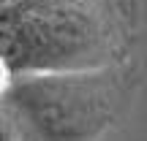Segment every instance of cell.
Instances as JSON below:
<instances>
[{
  "instance_id": "cell-3",
  "label": "cell",
  "mask_w": 147,
  "mask_h": 141,
  "mask_svg": "<svg viewBox=\"0 0 147 141\" xmlns=\"http://www.w3.org/2000/svg\"><path fill=\"white\" fill-rule=\"evenodd\" d=\"M11 76H14V71H11V68H8V63H5V60L0 57V98H3V92L8 90Z\"/></svg>"
},
{
  "instance_id": "cell-1",
  "label": "cell",
  "mask_w": 147,
  "mask_h": 141,
  "mask_svg": "<svg viewBox=\"0 0 147 141\" xmlns=\"http://www.w3.org/2000/svg\"><path fill=\"white\" fill-rule=\"evenodd\" d=\"M125 41L115 0H0V57L14 73L115 65Z\"/></svg>"
},
{
  "instance_id": "cell-2",
  "label": "cell",
  "mask_w": 147,
  "mask_h": 141,
  "mask_svg": "<svg viewBox=\"0 0 147 141\" xmlns=\"http://www.w3.org/2000/svg\"><path fill=\"white\" fill-rule=\"evenodd\" d=\"M125 84L117 63L82 71L14 73L0 98V128L16 138H93L117 125Z\"/></svg>"
}]
</instances>
